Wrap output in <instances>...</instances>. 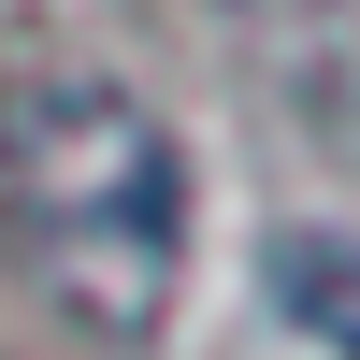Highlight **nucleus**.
<instances>
[{
  "mask_svg": "<svg viewBox=\"0 0 360 360\" xmlns=\"http://www.w3.org/2000/svg\"><path fill=\"white\" fill-rule=\"evenodd\" d=\"M0 231L15 274L72 317L86 346H144L188 274V188H173V130L130 86H15L0 101Z\"/></svg>",
  "mask_w": 360,
  "mask_h": 360,
  "instance_id": "nucleus-1",
  "label": "nucleus"
},
{
  "mask_svg": "<svg viewBox=\"0 0 360 360\" xmlns=\"http://www.w3.org/2000/svg\"><path fill=\"white\" fill-rule=\"evenodd\" d=\"M274 288H288V317H303L317 346L360 360V231H288V245H274Z\"/></svg>",
  "mask_w": 360,
  "mask_h": 360,
  "instance_id": "nucleus-2",
  "label": "nucleus"
}]
</instances>
